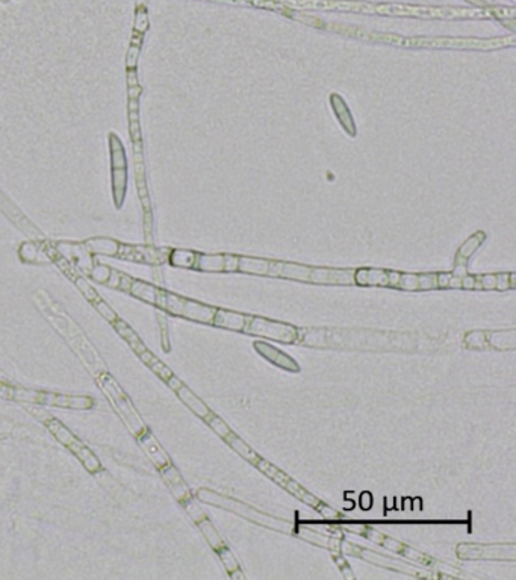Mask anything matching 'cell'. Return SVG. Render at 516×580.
I'll list each match as a JSON object with an SVG mask.
<instances>
[{
	"label": "cell",
	"mask_w": 516,
	"mask_h": 580,
	"mask_svg": "<svg viewBox=\"0 0 516 580\" xmlns=\"http://www.w3.org/2000/svg\"><path fill=\"white\" fill-rule=\"evenodd\" d=\"M197 497L200 498L202 502H205V503L224 508V509H227V511L249 518V519H252L253 523H257L261 526L276 529V531H280V532H292L294 531V524L292 523H288V522H285V519L266 515V514L257 511V509H254L249 505H245L243 502H238V500H235L232 497H226V496H221V494H217L214 491H209V489H198Z\"/></svg>",
	"instance_id": "1"
},
{
	"label": "cell",
	"mask_w": 516,
	"mask_h": 580,
	"mask_svg": "<svg viewBox=\"0 0 516 580\" xmlns=\"http://www.w3.org/2000/svg\"><path fill=\"white\" fill-rule=\"evenodd\" d=\"M0 396L5 398H14L17 400V402L49 405V406H58V408H67V409H89L94 403L91 397H85V396H67V394L44 393V391H35V389L11 388V386H2V389H0Z\"/></svg>",
	"instance_id": "2"
},
{
	"label": "cell",
	"mask_w": 516,
	"mask_h": 580,
	"mask_svg": "<svg viewBox=\"0 0 516 580\" xmlns=\"http://www.w3.org/2000/svg\"><path fill=\"white\" fill-rule=\"evenodd\" d=\"M155 305L160 306L167 313L193 320V322L198 323H212L215 315V308L193 302V300H188L172 293L161 291V289L157 291V298Z\"/></svg>",
	"instance_id": "3"
},
{
	"label": "cell",
	"mask_w": 516,
	"mask_h": 580,
	"mask_svg": "<svg viewBox=\"0 0 516 580\" xmlns=\"http://www.w3.org/2000/svg\"><path fill=\"white\" fill-rule=\"evenodd\" d=\"M254 465L259 468L262 473H265L268 477L273 479L276 484H279L283 489H286L288 493L299 498L300 502L316 509V511L321 512L324 517H336V512L332 511V508L324 505L321 500L316 498L314 494L307 493L304 488H302L295 481H292V479L288 474H285L282 469L276 468L273 464H270L268 461H264V459H259V461H257Z\"/></svg>",
	"instance_id": "4"
},
{
	"label": "cell",
	"mask_w": 516,
	"mask_h": 580,
	"mask_svg": "<svg viewBox=\"0 0 516 580\" xmlns=\"http://www.w3.org/2000/svg\"><path fill=\"white\" fill-rule=\"evenodd\" d=\"M249 335L254 336H262V338H271L276 341L280 343H295L299 339V331L291 324L280 323V322H271V320L261 318V317H249L247 318V323L244 331Z\"/></svg>",
	"instance_id": "5"
},
{
	"label": "cell",
	"mask_w": 516,
	"mask_h": 580,
	"mask_svg": "<svg viewBox=\"0 0 516 580\" xmlns=\"http://www.w3.org/2000/svg\"><path fill=\"white\" fill-rule=\"evenodd\" d=\"M101 384H102V386H103V389H105V393H106L109 397H111L112 403H114L115 408H117V411L120 412V415L123 417V420L126 422V424L129 426V429H131V431H132L135 435L143 432L146 427H144V424H143V422H141L140 415L136 414L135 408H134L132 403H131V400H129V397L123 393V389L117 385V382L114 381V379H112L111 376H109V374L103 373L102 377H101Z\"/></svg>",
	"instance_id": "6"
},
{
	"label": "cell",
	"mask_w": 516,
	"mask_h": 580,
	"mask_svg": "<svg viewBox=\"0 0 516 580\" xmlns=\"http://www.w3.org/2000/svg\"><path fill=\"white\" fill-rule=\"evenodd\" d=\"M391 43L399 46L412 47H450V49H494L508 44L505 39L495 42H483V39H465V38H415V39H394L388 38Z\"/></svg>",
	"instance_id": "7"
},
{
	"label": "cell",
	"mask_w": 516,
	"mask_h": 580,
	"mask_svg": "<svg viewBox=\"0 0 516 580\" xmlns=\"http://www.w3.org/2000/svg\"><path fill=\"white\" fill-rule=\"evenodd\" d=\"M345 529H347V531H350V532L363 535V536H366L368 539H371L373 543L382 544L383 547L392 550V552H395V553H400V555H403L404 557L412 559V561H416V562L424 564V565H432V567L436 565V562L433 561L432 557L425 556V555H423V553H420V552H416L415 548H412V547H409V546H404V544L396 541V539H392V538H389V536H385L383 534L374 531V529H371V527H368V526H363V524H345Z\"/></svg>",
	"instance_id": "8"
},
{
	"label": "cell",
	"mask_w": 516,
	"mask_h": 580,
	"mask_svg": "<svg viewBox=\"0 0 516 580\" xmlns=\"http://www.w3.org/2000/svg\"><path fill=\"white\" fill-rule=\"evenodd\" d=\"M109 144H111V164H112V191L114 202L117 208H122L126 197L127 187V172H126V155L120 139L115 134L109 135Z\"/></svg>",
	"instance_id": "9"
},
{
	"label": "cell",
	"mask_w": 516,
	"mask_h": 580,
	"mask_svg": "<svg viewBox=\"0 0 516 580\" xmlns=\"http://www.w3.org/2000/svg\"><path fill=\"white\" fill-rule=\"evenodd\" d=\"M462 559H510L515 561L516 547L515 544H500V546H479V544H460L456 550Z\"/></svg>",
	"instance_id": "10"
},
{
	"label": "cell",
	"mask_w": 516,
	"mask_h": 580,
	"mask_svg": "<svg viewBox=\"0 0 516 580\" xmlns=\"http://www.w3.org/2000/svg\"><path fill=\"white\" fill-rule=\"evenodd\" d=\"M341 552L359 556V557L365 559V561L377 564V565H382V567H386V568H391V569H395V572H403V573L413 574V576H418V577L427 576V574H423L420 572H416L415 568L406 565L401 561H394V559L389 557V556H383L380 553L371 552V550H366V548H362L359 546H354V544H350V543L341 541Z\"/></svg>",
	"instance_id": "11"
},
{
	"label": "cell",
	"mask_w": 516,
	"mask_h": 580,
	"mask_svg": "<svg viewBox=\"0 0 516 580\" xmlns=\"http://www.w3.org/2000/svg\"><path fill=\"white\" fill-rule=\"evenodd\" d=\"M168 253H170V250H165V248L120 244V247H118L117 258L124 259V261H132V263L160 265L164 261H167Z\"/></svg>",
	"instance_id": "12"
},
{
	"label": "cell",
	"mask_w": 516,
	"mask_h": 580,
	"mask_svg": "<svg viewBox=\"0 0 516 580\" xmlns=\"http://www.w3.org/2000/svg\"><path fill=\"white\" fill-rule=\"evenodd\" d=\"M307 282L329 284V285H349L354 284L353 270H330V268H314L311 267Z\"/></svg>",
	"instance_id": "13"
},
{
	"label": "cell",
	"mask_w": 516,
	"mask_h": 580,
	"mask_svg": "<svg viewBox=\"0 0 516 580\" xmlns=\"http://www.w3.org/2000/svg\"><path fill=\"white\" fill-rule=\"evenodd\" d=\"M188 514H190V517L194 519L195 524L198 526V529L202 531L203 536L206 538V541L209 543V546L215 550V552L226 546L224 541L221 539V536L218 535L217 529L211 523V519L205 515V512L202 511L200 508H198V505H191L190 508H188Z\"/></svg>",
	"instance_id": "14"
},
{
	"label": "cell",
	"mask_w": 516,
	"mask_h": 580,
	"mask_svg": "<svg viewBox=\"0 0 516 580\" xmlns=\"http://www.w3.org/2000/svg\"><path fill=\"white\" fill-rule=\"evenodd\" d=\"M254 350L261 356H264L266 361H270L271 364H274L276 367L288 370V372H299V370H300L299 364H297L291 356H288L286 353L282 352V350L276 348L274 346H270V344L262 343V341H256L254 343Z\"/></svg>",
	"instance_id": "15"
},
{
	"label": "cell",
	"mask_w": 516,
	"mask_h": 580,
	"mask_svg": "<svg viewBox=\"0 0 516 580\" xmlns=\"http://www.w3.org/2000/svg\"><path fill=\"white\" fill-rule=\"evenodd\" d=\"M138 443L143 447V450L146 452V455L150 458V461L157 467V468H162L165 465L170 464V458L164 452V448L161 447V444L156 441V438L148 432L144 431L138 434Z\"/></svg>",
	"instance_id": "16"
},
{
	"label": "cell",
	"mask_w": 516,
	"mask_h": 580,
	"mask_svg": "<svg viewBox=\"0 0 516 580\" xmlns=\"http://www.w3.org/2000/svg\"><path fill=\"white\" fill-rule=\"evenodd\" d=\"M160 469H161V474H162L165 484L168 485V488H170V491L173 493V496L179 500V502L183 503L185 500L191 498L190 488H188V485L185 484L181 473L177 472V468H174L172 464H168Z\"/></svg>",
	"instance_id": "17"
},
{
	"label": "cell",
	"mask_w": 516,
	"mask_h": 580,
	"mask_svg": "<svg viewBox=\"0 0 516 580\" xmlns=\"http://www.w3.org/2000/svg\"><path fill=\"white\" fill-rule=\"evenodd\" d=\"M396 288L404 289V291H427V289L438 288V282H436V275L400 273Z\"/></svg>",
	"instance_id": "18"
},
{
	"label": "cell",
	"mask_w": 516,
	"mask_h": 580,
	"mask_svg": "<svg viewBox=\"0 0 516 580\" xmlns=\"http://www.w3.org/2000/svg\"><path fill=\"white\" fill-rule=\"evenodd\" d=\"M0 211H2L8 218H11L13 222L20 229H23L25 232H29L31 235H38L35 226L29 223V220L22 213H20V209H17L15 205L2 191H0Z\"/></svg>",
	"instance_id": "19"
},
{
	"label": "cell",
	"mask_w": 516,
	"mask_h": 580,
	"mask_svg": "<svg viewBox=\"0 0 516 580\" xmlns=\"http://www.w3.org/2000/svg\"><path fill=\"white\" fill-rule=\"evenodd\" d=\"M354 284L362 286H389V275L385 270L362 268L354 272Z\"/></svg>",
	"instance_id": "20"
},
{
	"label": "cell",
	"mask_w": 516,
	"mask_h": 580,
	"mask_svg": "<svg viewBox=\"0 0 516 580\" xmlns=\"http://www.w3.org/2000/svg\"><path fill=\"white\" fill-rule=\"evenodd\" d=\"M247 318H249L247 315L226 311V309H215L212 324L224 329H232V331H244Z\"/></svg>",
	"instance_id": "21"
},
{
	"label": "cell",
	"mask_w": 516,
	"mask_h": 580,
	"mask_svg": "<svg viewBox=\"0 0 516 580\" xmlns=\"http://www.w3.org/2000/svg\"><path fill=\"white\" fill-rule=\"evenodd\" d=\"M297 535H299L303 539H306V541L315 544V546L325 547L329 550H333V552H341V539H336V538H332V536H325L323 534H318L316 531H314V529H311V527H306V526L299 527Z\"/></svg>",
	"instance_id": "22"
},
{
	"label": "cell",
	"mask_w": 516,
	"mask_h": 580,
	"mask_svg": "<svg viewBox=\"0 0 516 580\" xmlns=\"http://www.w3.org/2000/svg\"><path fill=\"white\" fill-rule=\"evenodd\" d=\"M176 394L179 396V398H181L182 402H183L188 408L191 409V411H193L195 415H198L200 418L206 420L207 417H209V415L212 414L211 409L203 403V400L198 398V397L191 391V389L188 388V386H185L183 384L176 389Z\"/></svg>",
	"instance_id": "23"
},
{
	"label": "cell",
	"mask_w": 516,
	"mask_h": 580,
	"mask_svg": "<svg viewBox=\"0 0 516 580\" xmlns=\"http://www.w3.org/2000/svg\"><path fill=\"white\" fill-rule=\"evenodd\" d=\"M68 448L76 455V458L84 464V467L88 469L89 473H97L101 469V461H98L97 456L89 450L81 439H76L75 443L68 446Z\"/></svg>",
	"instance_id": "24"
},
{
	"label": "cell",
	"mask_w": 516,
	"mask_h": 580,
	"mask_svg": "<svg viewBox=\"0 0 516 580\" xmlns=\"http://www.w3.org/2000/svg\"><path fill=\"white\" fill-rule=\"evenodd\" d=\"M18 255L25 263H32V264L52 263V258L51 255H49V250L43 248L41 246L35 244V243L22 244V247H20L18 250Z\"/></svg>",
	"instance_id": "25"
},
{
	"label": "cell",
	"mask_w": 516,
	"mask_h": 580,
	"mask_svg": "<svg viewBox=\"0 0 516 580\" xmlns=\"http://www.w3.org/2000/svg\"><path fill=\"white\" fill-rule=\"evenodd\" d=\"M85 247L88 248L89 253L103 255V256H117L120 243H117L115 239H111V238H91L85 243Z\"/></svg>",
	"instance_id": "26"
},
{
	"label": "cell",
	"mask_w": 516,
	"mask_h": 580,
	"mask_svg": "<svg viewBox=\"0 0 516 580\" xmlns=\"http://www.w3.org/2000/svg\"><path fill=\"white\" fill-rule=\"evenodd\" d=\"M224 441L229 444L236 453H240V456H243L245 461H250V462H253V464H256L257 461H259V456H257V453L254 452V450H252V447L249 446V444H245L243 439L238 436L236 434H233V432H231L229 435H227L226 438H223Z\"/></svg>",
	"instance_id": "27"
},
{
	"label": "cell",
	"mask_w": 516,
	"mask_h": 580,
	"mask_svg": "<svg viewBox=\"0 0 516 580\" xmlns=\"http://www.w3.org/2000/svg\"><path fill=\"white\" fill-rule=\"evenodd\" d=\"M114 326L117 329V332L126 339V343L129 346H131V348L134 350V352H136V355H140V353L144 352V350H147V347L143 344L140 336L136 335V332L134 331V329L129 327L124 322H122V320H117V322L114 323Z\"/></svg>",
	"instance_id": "28"
},
{
	"label": "cell",
	"mask_w": 516,
	"mask_h": 580,
	"mask_svg": "<svg viewBox=\"0 0 516 580\" xmlns=\"http://www.w3.org/2000/svg\"><path fill=\"white\" fill-rule=\"evenodd\" d=\"M488 338V346L497 350H513L515 348V329L510 331H497L486 334Z\"/></svg>",
	"instance_id": "29"
},
{
	"label": "cell",
	"mask_w": 516,
	"mask_h": 580,
	"mask_svg": "<svg viewBox=\"0 0 516 580\" xmlns=\"http://www.w3.org/2000/svg\"><path fill=\"white\" fill-rule=\"evenodd\" d=\"M46 426H47V429L49 431H51V434L58 439L59 443L61 444H64L65 447H68L70 446L72 443H75L76 441V436L68 431V429L59 422V420H56V418H49V420H46Z\"/></svg>",
	"instance_id": "30"
},
{
	"label": "cell",
	"mask_w": 516,
	"mask_h": 580,
	"mask_svg": "<svg viewBox=\"0 0 516 580\" xmlns=\"http://www.w3.org/2000/svg\"><path fill=\"white\" fill-rule=\"evenodd\" d=\"M484 239V234L477 232L474 237L468 238L466 241L463 243V246L459 248L458 252V261H456V265L459 267H465V263L468 261V259L472 256V253L477 250Z\"/></svg>",
	"instance_id": "31"
},
{
	"label": "cell",
	"mask_w": 516,
	"mask_h": 580,
	"mask_svg": "<svg viewBox=\"0 0 516 580\" xmlns=\"http://www.w3.org/2000/svg\"><path fill=\"white\" fill-rule=\"evenodd\" d=\"M270 261H265V259H256V258H240V264H238V270L243 273H253V275H268L270 272Z\"/></svg>",
	"instance_id": "32"
},
{
	"label": "cell",
	"mask_w": 516,
	"mask_h": 580,
	"mask_svg": "<svg viewBox=\"0 0 516 580\" xmlns=\"http://www.w3.org/2000/svg\"><path fill=\"white\" fill-rule=\"evenodd\" d=\"M194 268L203 272H224V255H198Z\"/></svg>",
	"instance_id": "33"
},
{
	"label": "cell",
	"mask_w": 516,
	"mask_h": 580,
	"mask_svg": "<svg viewBox=\"0 0 516 580\" xmlns=\"http://www.w3.org/2000/svg\"><path fill=\"white\" fill-rule=\"evenodd\" d=\"M157 291H160V289L155 288L153 285L141 282V281H132L131 289H129V293H131L132 296H135L136 298L144 300V302L153 303V305L156 303Z\"/></svg>",
	"instance_id": "34"
},
{
	"label": "cell",
	"mask_w": 516,
	"mask_h": 580,
	"mask_svg": "<svg viewBox=\"0 0 516 580\" xmlns=\"http://www.w3.org/2000/svg\"><path fill=\"white\" fill-rule=\"evenodd\" d=\"M138 356H140V358H141V361H143L144 364H147L148 367H150V368L153 370V372H155L157 376H160L161 379H164L165 382L168 381V379H170V377L173 376V372H172V370L168 368L165 364H162V362L160 361V359H157V358H156V356H155V355H153V353H152L150 350H148V348H147V350H144V352H143V353H140Z\"/></svg>",
	"instance_id": "35"
},
{
	"label": "cell",
	"mask_w": 516,
	"mask_h": 580,
	"mask_svg": "<svg viewBox=\"0 0 516 580\" xmlns=\"http://www.w3.org/2000/svg\"><path fill=\"white\" fill-rule=\"evenodd\" d=\"M168 261L174 267L191 268L195 265L197 253L190 252V250H172V252L168 253Z\"/></svg>",
	"instance_id": "36"
},
{
	"label": "cell",
	"mask_w": 516,
	"mask_h": 580,
	"mask_svg": "<svg viewBox=\"0 0 516 580\" xmlns=\"http://www.w3.org/2000/svg\"><path fill=\"white\" fill-rule=\"evenodd\" d=\"M134 279H131L129 276H124L123 273H118L115 270H111V276H109L106 285L111 286V288H117V289H123V291H129L131 289Z\"/></svg>",
	"instance_id": "37"
},
{
	"label": "cell",
	"mask_w": 516,
	"mask_h": 580,
	"mask_svg": "<svg viewBox=\"0 0 516 580\" xmlns=\"http://www.w3.org/2000/svg\"><path fill=\"white\" fill-rule=\"evenodd\" d=\"M217 553H218V556H220L221 562H223V565L226 567L227 573H229V574L238 572V569H241L240 562H238V559L233 556V553H232L231 550L227 548L226 546H224L223 548H220V550H217Z\"/></svg>",
	"instance_id": "38"
},
{
	"label": "cell",
	"mask_w": 516,
	"mask_h": 580,
	"mask_svg": "<svg viewBox=\"0 0 516 580\" xmlns=\"http://www.w3.org/2000/svg\"><path fill=\"white\" fill-rule=\"evenodd\" d=\"M483 331H472L470 334L465 335V346L470 348H484L488 347V338Z\"/></svg>",
	"instance_id": "39"
},
{
	"label": "cell",
	"mask_w": 516,
	"mask_h": 580,
	"mask_svg": "<svg viewBox=\"0 0 516 580\" xmlns=\"http://www.w3.org/2000/svg\"><path fill=\"white\" fill-rule=\"evenodd\" d=\"M206 422H207V424L211 426V429H212V431H214L218 436L226 438L227 435H229V434L232 432L231 429H229V426H227L220 417H217V415H214V414H211L209 417H207Z\"/></svg>",
	"instance_id": "40"
},
{
	"label": "cell",
	"mask_w": 516,
	"mask_h": 580,
	"mask_svg": "<svg viewBox=\"0 0 516 580\" xmlns=\"http://www.w3.org/2000/svg\"><path fill=\"white\" fill-rule=\"evenodd\" d=\"M93 305H94V308L97 309L98 313H101V315L103 317V318H106L109 323H115L117 322V314L112 311V308L109 306L105 300H102L101 297H97L96 300H93Z\"/></svg>",
	"instance_id": "41"
},
{
	"label": "cell",
	"mask_w": 516,
	"mask_h": 580,
	"mask_svg": "<svg viewBox=\"0 0 516 580\" xmlns=\"http://www.w3.org/2000/svg\"><path fill=\"white\" fill-rule=\"evenodd\" d=\"M89 277L91 279H94L96 282H101V284H106L108 282V279H109V276H111V268H109L108 265H102V264H98V265H93L91 267V270H89Z\"/></svg>",
	"instance_id": "42"
},
{
	"label": "cell",
	"mask_w": 516,
	"mask_h": 580,
	"mask_svg": "<svg viewBox=\"0 0 516 580\" xmlns=\"http://www.w3.org/2000/svg\"><path fill=\"white\" fill-rule=\"evenodd\" d=\"M474 289H497V275L475 276Z\"/></svg>",
	"instance_id": "43"
},
{
	"label": "cell",
	"mask_w": 516,
	"mask_h": 580,
	"mask_svg": "<svg viewBox=\"0 0 516 580\" xmlns=\"http://www.w3.org/2000/svg\"><path fill=\"white\" fill-rule=\"evenodd\" d=\"M73 277V282L76 284V286H77V289L79 291H81L89 302H93V300H96L98 296H97V293L94 291V288L89 285L85 279H82V277H79V276H72Z\"/></svg>",
	"instance_id": "44"
},
{
	"label": "cell",
	"mask_w": 516,
	"mask_h": 580,
	"mask_svg": "<svg viewBox=\"0 0 516 580\" xmlns=\"http://www.w3.org/2000/svg\"><path fill=\"white\" fill-rule=\"evenodd\" d=\"M140 46L141 42L136 43V39H132V44L129 47L127 53H126V67L127 68H135L136 67V59L140 56Z\"/></svg>",
	"instance_id": "45"
},
{
	"label": "cell",
	"mask_w": 516,
	"mask_h": 580,
	"mask_svg": "<svg viewBox=\"0 0 516 580\" xmlns=\"http://www.w3.org/2000/svg\"><path fill=\"white\" fill-rule=\"evenodd\" d=\"M147 29H148V15L144 8H140L135 15V31L138 34H143L147 31Z\"/></svg>",
	"instance_id": "46"
},
{
	"label": "cell",
	"mask_w": 516,
	"mask_h": 580,
	"mask_svg": "<svg viewBox=\"0 0 516 580\" xmlns=\"http://www.w3.org/2000/svg\"><path fill=\"white\" fill-rule=\"evenodd\" d=\"M240 258L232 255H224V272H236Z\"/></svg>",
	"instance_id": "47"
},
{
	"label": "cell",
	"mask_w": 516,
	"mask_h": 580,
	"mask_svg": "<svg viewBox=\"0 0 516 580\" xmlns=\"http://www.w3.org/2000/svg\"><path fill=\"white\" fill-rule=\"evenodd\" d=\"M497 289H498V291H508V289H510V282H509V275L508 273L497 275Z\"/></svg>",
	"instance_id": "48"
},
{
	"label": "cell",
	"mask_w": 516,
	"mask_h": 580,
	"mask_svg": "<svg viewBox=\"0 0 516 580\" xmlns=\"http://www.w3.org/2000/svg\"><path fill=\"white\" fill-rule=\"evenodd\" d=\"M359 505H361V508L363 509V511H368V509H371V506H373V497H371V494H370V493H363V494L361 496Z\"/></svg>",
	"instance_id": "49"
},
{
	"label": "cell",
	"mask_w": 516,
	"mask_h": 580,
	"mask_svg": "<svg viewBox=\"0 0 516 580\" xmlns=\"http://www.w3.org/2000/svg\"><path fill=\"white\" fill-rule=\"evenodd\" d=\"M138 84V76L134 68H127V87H135Z\"/></svg>",
	"instance_id": "50"
},
{
	"label": "cell",
	"mask_w": 516,
	"mask_h": 580,
	"mask_svg": "<svg viewBox=\"0 0 516 580\" xmlns=\"http://www.w3.org/2000/svg\"><path fill=\"white\" fill-rule=\"evenodd\" d=\"M475 284V276H465L462 277V288L465 289H474Z\"/></svg>",
	"instance_id": "51"
},
{
	"label": "cell",
	"mask_w": 516,
	"mask_h": 580,
	"mask_svg": "<svg viewBox=\"0 0 516 580\" xmlns=\"http://www.w3.org/2000/svg\"><path fill=\"white\" fill-rule=\"evenodd\" d=\"M509 282H510V288L515 289L516 288V275L515 273L509 275Z\"/></svg>",
	"instance_id": "52"
},
{
	"label": "cell",
	"mask_w": 516,
	"mask_h": 580,
	"mask_svg": "<svg viewBox=\"0 0 516 580\" xmlns=\"http://www.w3.org/2000/svg\"><path fill=\"white\" fill-rule=\"evenodd\" d=\"M2 2H8V0H2Z\"/></svg>",
	"instance_id": "53"
}]
</instances>
